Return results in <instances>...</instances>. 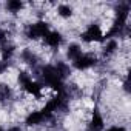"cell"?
<instances>
[{"label": "cell", "instance_id": "cell-1", "mask_svg": "<svg viewBox=\"0 0 131 131\" xmlns=\"http://www.w3.org/2000/svg\"><path fill=\"white\" fill-rule=\"evenodd\" d=\"M39 74H40V79L42 82L52 88L56 93H67V85H65V82L59 77L54 65H45V67H42L39 70Z\"/></svg>", "mask_w": 131, "mask_h": 131}, {"label": "cell", "instance_id": "cell-2", "mask_svg": "<svg viewBox=\"0 0 131 131\" xmlns=\"http://www.w3.org/2000/svg\"><path fill=\"white\" fill-rule=\"evenodd\" d=\"M17 80H19V85L22 86V90H23L26 94H29V96H32V97H36V99H40V97L43 96V86H42V83L37 82V80H34L29 73L20 71Z\"/></svg>", "mask_w": 131, "mask_h": 131}, {"label": "cell", "instance_id": "cell-3", "mask_svg": "<svg viewBox=\"0 0 131 131\" xmlns=\"http://www.w3.org/2000/svg\"><path fill=\"white\" fill-rule=\"evenodd\" d=\"M49 31H51L49 25L45 20H37L25 28V36L29 40H39V39H43Z\"/></svg>", "mask_w": 131, "mask_h": 131}, {"label": "cell", "instance_id": "cell-4", "mask_svg": "<svg viewBox=\"0 0 131 131\" xmlns=\"http://www.w3.org/2000/svg\"><path fill=\"white\" fill-rule=\"evenodd\" d=\"M80 39L85 43H94V42H103V31L99 23H90L86 29L80 34Z\"/></svg>", "mask_w": 131, "mask_h": 131}, {"label": "cell", "instance_id": "cell-5", "mask_svg": "<svg viewBox=\"0 0 131 131\" xmlns=\"http://www.w3.org/2000/svg\"><path fill=\"white\" fill-rule=\"evenodd\" d=\"M99 62L97 56H94L93 52H82V56L73 62V67L79 71H85V70H90L93 67H96Z\"/></svg>", "mask_w": 131, "mask_h": 131}, {"label": "cell", "instance_id": "cell-6", "mask_svg": "<svg viewBox=\"0 0 131 131\" xmlns=\"http://www.w3.org/2000/svg\"><path fill=\"white\" fill-rule=\"evenodd\" d=\"M105 129V120L103 116L100 114L99 108L96 106L91 113V117L86 123V131H103Z\"/></svg>", "mask_w": 131, "mask_h": 131}, {"label": "cell", "instance_id": "cell-7", "mask_svg": "<svg viewBox=\"0 0 131 131\" xmlns=\"http://www.w3.org/2000/svg\"><path fill=\"white\" fill-rule=\"evenodd\" d=\"M43 42H45V45L48 46V48H59L60 45H62V42H63V37H62V34L59 32V31H49L45 37H43Z\"/></svg>", "mask_w": 131, "mask_h": 131}, {"label": "cell", "instance_id": "cell-8", "mask_svg": "<svg viewBox=\"0 0 131 131\" xmlns=\"http://www.w3.org/2000/svg\"><path fill=\"white\" fill-rule=\"evenodd\" d=\"M45 122H46V117H45V114L40 110L39 111H31L26 116V119H25L26 126H39V125H42Z\"/></svg>", "mask_w": 131, "mask_h": 131}, {"label": "cell", "instance_id": "cell-9", "mask_svg": "<svg viewBox=\"0 0 131 131\" xmlns=\"http://www.w3.org/2000/svg\"><path fill=\"white\" fill-rule=\"evenodd\" d=\"M20 60L25 63V65H28V67H37V62H39V57H37V54L32 51V49H29V48H25V49H22V52H20Z\"/></svg>", "mask_w": 131, "mask_h": 131}, {"label": "cell", "instance_id": "cell-10", "mask_svg": "<svg viewBox=\"0 0 131 131\" xmlns=\"http://www.w3.org/2000/svg\"><path fill=\"white\" fill-rule=\"evenodd\" d=\"M103 46H102V54L103 57H111L117 52L119 49V42L116 39H108V40H103Z\"/></svg>", "mask_w": 131, "mask_h": 131}, {"label": "cell", "instance_id": "cell-11", "mask_svg": "<svg viewBox=\"0 0 131 131\" xmlns=\"http://www.w3.org/2000/svg\"><path fill=\"white\" fill-rule=\"evenodd\" d=\"M14 97V91L8 83H0V103H8Z\"/></svg>", "mask_w": 131, "mask_h": 131}, {"label": "cell", "instance_id": "cell-12", "mask_svg": "<svg viewBox=\"0 0 131 131\" xmlns=\"http://www.w3.org/2000/svg\"><path fill=\"white\" fill-rule=\"evenodd\" d=\"M14 54H16V45H13V43H5L0 48V56H2V60H5V62H11Z\"/></svg>", "mask_w": 131, "mask_h": 131}, {"label": "cell", "instance_id": "cell-13", "mask_svg": "<svg viewBox=\"0 0 131 131\" xmlns=\"http://www.w3.org/2000/svg\"><path fill=\"white\" fill-rule=\"evenodd\" d=\"M80 56H82V46H80L79 43H71V45L67 48V57H68V60L74 62V60H77Z\"/></svg>", "mask_w": 131, "mask_h": 131}, {"label": "cell", "instance_id": "cell-14", "mask_svg": "<svg viewBox=\"0 0 131 131\" xmlns=\"http://www.w3.org/2000/svg\"><path fill=\"white\" fill-rule=\"evenodd\" d=\"M54 68H56L59 77H60L63 82H65V79H67V77L71 74V68L68 67V63H65V62H57V63L54 65Z\"/></svg>", "mask_w": 131, "mask_h": 131}, {"label": "cell", "instance_id": "cell-15", "mask_svg": "<svg viewBox=\"0 0 131 131\" xmlns=\"http://www.w3.org/2000/svg\"><path fill=\"white\" fill-rule=\"evenodd\" d=\"M73 14H74V9L68 3H60L57 6V16L62 19H70V17H73Z\"/></svg>", "mask_w": 131, "mask_h": 131}, {"label": "cell", "instance_id": "cell-16", "mask_svg": "<svg viewBox=\"0 0 131 131\" xmlns=\"http://www.w3.org/2000/svg\"><path fill=\"white\" fill-rule=\"evenodd\" d=\"M5 6H6V11H8V13H11V14H17V13H20V11L23 9L25 3L20 2V0H9V2H6Z\"/></svg>", "mask_w": 131, "mask_h": 131}, {"label": "cell", "instance_id": "cell-17", "mask_svg": "<svg viewBox=\"0 0 131 131\" xmlns=\"http://www.w3.org/2000/svg\"><path fill=\"white\" fill-rule=\"evenodd\" d=\"M8 68H9V62H5V60L0 59V76L5 74L8 71Z\"/></svg>", "mask_w": 131, "mask_h": 131}, {"label": "cell", "instance_id": "cell-18", "mask_svg": "<svg viewBox=\"0 0 131 131\" xmlns=\"http://www.w3.org/2000/svg\"><path fill=\"white\" fill-rule=\"evenodd\" d=\"M5 43H8V32L5 29H0V46H3Z\"/></svg>", "mask_w": 131, "mask_h": 131}, {"label": "cell", "instance_id": "cell-19", "mask_svg": "<svg viewBox=\"0 0 131 131\" xmlns=\"http://www.w3.org/2000/svg\"><path fill=\"white\" fill-rule=\"evenodd\" d=\"M106 131H126V128L122 126V125H111Z\"/></svg>", "mask_w": 131, "mask_h": 131}, {"label": "cell", "instance_id": "cell-20", "mask_svg": "<svg viewBox=\"0 0 131 131\" xmlns=\"http://www.w3.org/2000/svg\"><path fill=\"white\" fill-rule=\"evenodd\" d=\"M8 131H23V129H22L20 126H11V128H9Z\"/></svg>", "mask_w": 131, "mask_h": 131}, {"label": "cell", "instance_id": "cell-21", "mask_svg": "<svg viewBox=\"0 0 131 131\" xmlns=\"http://www.w3.org/2000/svg\"><path fill=\"white\" fill-rule=\"evenodd\" d=\"M0 131H5V129H3V128H2V126H0Z\"/></svg>", "mask_w": 131, "mask_h": 131}, {"label": "cell", "instance_id": "cell-22", "mask_svg": "<svg viewBox=\"0 0 131 131\" xmlns=\"http://www.w3.org/2000/svg\"><path fill=\"white\" fill-rule=\"evenodd\" d=\"M46 131H54V129H46Z\"/></svg>", "mask_w": 131, "mask_h": 131}]
</instances>
